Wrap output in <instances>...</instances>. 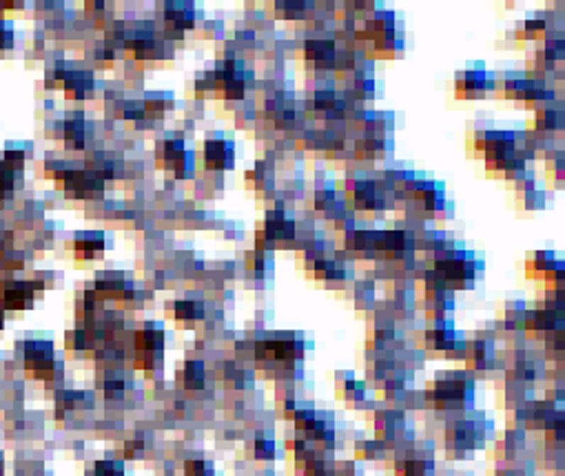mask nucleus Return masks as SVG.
Returning <instances> with one entry per match:
<instances>
[{
	"instance_id": "1",
	"label": "nucleus",
	"mask_w": 565,
	"mask_h": 476,
	"mask_svg": "<svg viewBox=\"0 0 565 476\" xmlns=\"http://www.w3.org/2000/svg\"><path fill=\"white\" fill-rule=\"evenodd\" d=\"M434 272L439 275V279L444 282H454V284H463L475 275V266H472L470 258H466L463 253H439V258L434 262Z\"/></svg>"
},
{
	"instance_id": "2",
	"label": "nucleus",
	"mask_w": 565,
	"mask_h": 476,
	"mask_svg": "<svg viewBox=\"0 0 565 476\" xmlns=\"http://www.w3.org/2000/svg\"><path fill=\"white\" fill-rule=\"evenodd\" d=\"M204 164L211 171L231 169L233 164V144L222 138H211L204 144Z\"/></svg>"
},
{
	"instance_id": "3",
	"label": "nucleus",
	"mask_w": 565,
	"mask_h": 476,
	"mask_svg": "<svg viewBox=\"0 0 565 476\" xmlns=\"http://www.w3.org/2000/svg\"><path fill=\"white\" fill-rule=\"evenodd\" d=\"M468 394H470V386L463 381L448 379V381H439L434 386V401L441 408H461L463 399Z\"/></svg>"
},
{
	"instance_id": "4",
	"label": "nucleus",
	"mask_w": 565,
	"mask_h": 476,
	"mask_svg": "<svg viewBox=\"0 0 565 476\" xmlns=\"http://www.w3.org/2000/svg\"><path fill=\"white\" fill-rule=\"evenodd\" d=\"M355 204L359 209H381L386 206V195L381 191V187H377V182H357L355 187Z\"/></svg>"
},
{
	"instance_id": "5",
	"label": "nucleus",
	"mask_w": 565,
	"mask_h": 476,
	"mask_svg": "<svg viewBox=\"0 0 565 476\" xmlns=\"http://www.w3.org/2000/svg\"><path fill=\"white\" fill-rule=\"evenodd\" d=\"M306 56L311 62H315L317 67H326L333 65L335 60V47L331 40H311L306 45Z\"/></svg>"
},
{
	"instance_id": "6",
	"label": "nucleus",
	"mask_w": 565,
	"mask_h": 476,
	"mask_svg": "<svg viewBox=\"0 0 565 476\" xmlns=\"http://www.w3.org/2000/svg\"><path fill=\"white\" fill-rule=\"evenodd\" d=\"M295 233V224L286 219L282 213H273L270 219H266V235L270 240H288Z\"/></svg>"
},
{
	"instance_id": "7",
	"label": "nucleus",
	"mask_w": 565,
	"mask_h": 476,
	"mask_svg": "<svg viewBox=\"0 0 565 476\" xmlns=\"http://www.w3.org/2000/svg\"><path fill=\"white\" fill-rule=\"evenodd\" d=\"M182 379H185V386L189 390H197L204 386V363L202 361H189L185 365V372H182Z\"/></svg>"
},
{
	"instance_id": "8",
	"label": "nucleus",
	"mask_w": 565,
	"mask_h": 476,
	"mask_svg": "<svg viewBox=\"0 0 565 476\" xmlns=\"http://www.w3.org/2000/svg\"><path fill=\"white\" fill-rule=\"evenodd\" d=\"M461 84H463V94H481L490 87V78L486 73H479V71H470L461 78Z\"/></svg>"
},
{
	"instance_id": "9",
	"label": "nucleus",
	"mask_w": 565,
	"mask_h": 476,
	"mask_svg": "<svg viewBox=\"0 0 565 476\" xmlns=\"http://www.w3.org/2000/svg\"><path fill=\"white\" fill-rule=\"evenodd\" d=\"M204 315V308L202 304L197 301H177L175 304V317L182 319V321H193V319H199Z\"/></svg>"
},
{
	"instance_id": "10",
	"label": "nucleus",
	"mask_w": 565,
	"mask_h": 476,
	"mask_svg": "<svg viewBox=\"0 0 565 476\" xmlns=\"http://www.w3.org/2000/svg\"><path fill=\"white\" fill-rule=\"evenodd\" d=\"M185 472L187 476H211V465L204 461H189Z\"/></svg>"
},
{
	"instance_id": "11",
	"label": "nucleus",
	"mask_w": 565,
	"mask_h": 476,
	"mask_svg": "<svg viewBox=\"0 0 565 476\" xmlns=\"http://www.w3.org/2000/svg\"><path fill=\"white\" fill-rule=\"evenodd\" d=\"M255 454H258L260 459H266V456L270 459V456H273V443L270 441L268 443L266 441H258V445H255Z\"/></svg>"
}]
</instances>
